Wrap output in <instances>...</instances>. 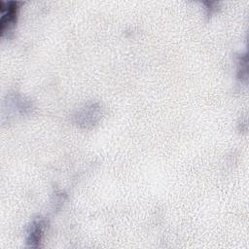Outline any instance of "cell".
I'll use <instances>...</instances> for the list:
<instances>
[{
	"label": "cell",
	"mask_w": 249,
	"mask_h": 249,
	"mask_svg": "<svg viewBox=\"0 0 249 249\" xmlns=\"http://www.w3.org/2000/svg\"><path fill=\"white\" fill-rule=\"evenodd\" d=\"M204 5H206V10H207L208 14H212L215 10H217V6L219 5V2L206 1V2H204Z\"/></svg>",
	"instance_id": "5"
},
{
	"label": "cell",
	"mask_w": 249,
	"mask_h": 249,
	"mask_svg": "<svg viewBox=\"0 0 249 249\" xmlns=\"http://www.w3.org/2000/svg\"><path fill=\"white\" fill-rule=\"evenodd\" d=\"M237 73H238V78L241 79H245L247 77V63H246V54L242 53L239 54L238 56V60H237Z\"/></svg>",
	"instance_id": "4"
},
{
	"label": "cell",
	"mask_w": 249,
	"mask_h": 249,
	"mask_svg": "<svg viewBox=\"0 0 249 249\" xmlns=\"http://www.w3.org/2000/svg\"><path fill=\"white\" fill-rule=\"evenodd\" d=\"M19 5L18 1L0 2V32L2 36L9 34L15 27Z\"/></svg>",
	"instance_id": "1"
},
{
	"label": "cell",
	"mask_w": 249,
	"mask_h": 249,
	"mask_svg": "<svg viewBox=\"0 0 249 249\" xmlns=\"http://www.w3.org/2000/svg\"><path fill=\"white\" fill-rule=\"evenodd\" d=\"M100 106L97 103H91L89 105L85 106L81 111H79L76 115L77 124L83 126L94 125L101 116Z\"/></svg>",
	"instance_id": "2"
},
{
	"label": "cell",
	"mask_w": 249,
	"mask_h": 249,
	"mask_svg": "<svg viewBox=\"0 0 249 249\" xmlns=\"http://www.w3.org/2000/svg\"><path fill=\"white\" fill-rule=\"evenodd\" d=\"M45 229H46L45 220L42 218L35 219L30 224L27 230V236H26L27 244L32 247H38L42 242Z\"/></svg>",
	"instance_id": "3"
}]
</instances>
